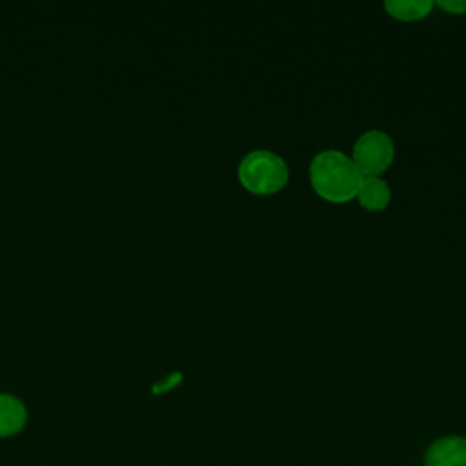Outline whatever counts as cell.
<instances>
[{
    "mask_svg": "<svg viewBox=\"0 0 466 466\" xmlns=\"http://www.w3.org/2000/svg\"><path fill=\"white\" fill-rule=\"evenodd\" d=\"M359 204L368 211H382L391 200V187L380 177H362L357 191Z\"/></svg>",
    "mask_w": 466,
    "mask_h": 466,
    "instance_id": "cell-5",
    "label": "cell"
},
{
    "mask_svg": "<svg viewBox=\"0 0 466 466\" xmlns=\"http://www.w3.org/2000/svg\"><path fill=\"white\" fill-rule=\"evenodd\" d=\"M437 4L450 13L462 15L466 11V0H437Z\"/></svg>",
    "mask_w": 466,
    "mask_h": 466,
    "instance_id": "cell-8",
    "label": "cell"
},
{
    "mask_svg": "<svg viewBox=\"0 0 466 466\" xmlns=\"http://www.w3.org/2000/svg\"><path fill=\"white\" fill-rule=\"evenodd\" d=\"M313 191L324 200L342 204L357 197L362 173L353 158L339 149L319 151L308 167Z\"/></svg>",
    "mask_w": 466,
    "mask_h": 466,
    "instance_id": "cell-1",
    "label": "cell"
},
{
    "mask_svg": "<svg viewBox=\"0 0 466 466\" xmlns=\"http://www.w3.org/2000/svg\"><path fill=\"white\" fill-rule=\"evenodd\" d=\"M237 177L249 193L273 195L286 186L289 167L279 153L269 149H253L240 158Z\"/></svg>",
    "mask_w": 466,
    "mask_h": 466,
    "instance_id": "cell-2",
    "label": "cell"
},
{
    "mask_svg": "<svg viewBox=\"0 0 466 466\" xmlns=\"http://www.w3.org/2000/svg\"><path fill=\"white\" fill-rule=\"evenodd\" d=\"M351 158L362 177H379L395 158L393 138L386 131L368 129L355 140Z\"/></svg>",
    "mask_w": 466,
    "mask_h": 466,
    "instance_id": "cell-3",
    "label": "cell"
},
{
    "mask_svg": "<svg viewBox=\"0 0 466 466\" xmlns=\"http://www.w3.org/2000/svg\"><path fill=\"white\" fill-rule=\"evenodd\" d=\"M27 420V411L22 400L13 395L0 393V437L16 435Z\"/></svg>",
    "mask_w": 466,
    "mask_h": 466,
    "instance_id": "cell-6",
    "label": "cell"
},
{
    "mask_svg": "<svg viewBox=\"0 0 466 466\" xmlns=\"http://www.w3.org/2000/svg\"><path fill=\"white\" fill-rule=\"evenodd\" d=\"M433 7L431 0H386L384 9L399 20L411 22V20H420L426 15H430Z\"/></svg>",
    "mask_w": 466,
    "mask_h": 466,
    "instance_id": "cell-7",
    "label": "cell"
},
{
    "mask_svg": "<svg viewBox=\"0 0 466 466\" xmlns=\"http://www.w3.org/2000/svg\"><path fill=\"white\" fill-rule=\"evenodd\" d=\"M424 466H466V437L444 435L424 453Z\"/></svg>",
    "mask_w": 466,
    "mask_h": 466,
    "instance_id": "cell-4",
    "label": "cell"
}]
</instances>
